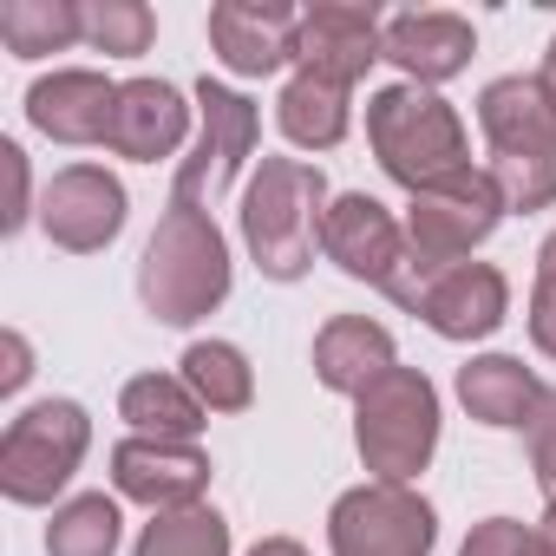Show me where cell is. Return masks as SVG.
Returning a JSON list of instances; mask_svg holds the SVG:
<instances>
[{
	"label": "cell",
	"mask_w": 556,
	"mask_h": 556,
	"mask_svg": "<svg viewBox=\"0 0 556 556\" xmlns=\"http://www.w3.org/2000/svg\"><path fill=\"white\" fill-rule=\"evenodd\" d=\"M229 295V242L210 223V210L164 203L144 255H138V302L164 328H197Z\"/></svg>",
	"instance_id": "6da1fadb"
},
{
	"label": "cell",
	"mask_w": 556,
	"mask_h": 556,
	"mask_svg": "<svg viewBox=\"0 0 556 556\" xmlns=\"http://www.w3.org/2000/svg\"><path fill=\"white\" fill-rule=\"evenodd\" d=\"M328 170L308 157H262L242 190V242L268 282H302L328 223Z\"/></svg>",
	"instance_id": "7a4b0ae2"
},
{
	"label": "cell",
	"mask_w": 556,
	"mask_h": 556,
	"mask_svg": "<svg viewBox=\"0 0 556 556\" xmlns=\"http://www.w3.org/2000/svg\"><path fill=\"white\" fill-rule=\"evenodd\" d=\"M478 125L491 144V177L510 210H549L556 203V112L536 79L510 73L478 92Z\"/></svg>",
	"instance_id": "3957f363"
},
{
	"label": "cell",
	"mask_w": 556,
	"mask_h": 556,
	"mask_svg": "<svg viewBox=\"0 0 556 556\" xmlns=\"http://www.w3.org/2000/svg\"><path fill=\"white\" fill-rule=\"evenodd\" d=\"M367 144H374L380 170H387L393 184H406L413 197H419L426 184H439V177H452V170L471 164V144H465L458 112H452L432 86H413V79L380 86V92L367 99Z\"/></svg>",
	"instance_id": "277c9868"
},
{
	"label": "cell",
	"mask_w": 556,
	"mask_h": 556,
	"mask_svg": "<svg viewBox=\"0 0 556 556\" xmlns=\"http://www.w3.org/2000/svg\"><path fill=\"white\" fill-rule=\"evenodd\" d=\"M354 445L374 484H413L439 452V387L419 367L380 374L354 400Z\"/></svg>",
	"instance_id": "5b68a950"
},
{
	"label": "cell",
	"mask_w": 556,
	"mask_h": 556,
	"mask_svg": "<svg viewBox=\"0 0 556 556\" xmlns=\"http://www.w3.org/2000/svg\"><path fill=\"white\" fill-rule=\"evenodd\" d=\"M86 445H92V419H86L79 400L27 406L8 426V439H0V491H8L14 504H53L73 484Z\"/></svg>",
	"instance_id": "8992f818"
},
{
	"label": "cell",
	"mask_w": 556,
	"mask_h": 556,
	"mask_svg": "<svg viewBox=\"0 0 556 556\" xmlns=\"http://www.w3.org/2000/svg\"><path fill=\"white\" fill-rule=\"evenodd\" d=\"M504 210L510 203H504L497 177L478 170V164H465V170H452V177H439V184H426L413 197V210H406V249H413L419 268L471 262V249L497 229Z\"/></svg>",
	"instance_id": "52a82bcc"
},
{
	"label": "cell",
	"mask_w": 556,
	"mask_h": 556,
	"mask_svg": "<svg viewBox=\"0 0 556 556\" xmlns=\"http://www.w3.org/2000/svg\"><path fill=\"white\" fill-rule=\"evenodd\" d=\"M387 295L406 315H419L432 334H445V341H484L510 315V282H504V268H491V262H452V268L406 262V275Z\"/></svg>",
	"instance_id": "ba28073f"
},
{
	"label": "cell",
	"mask_w": 556,
	"mask_h": 556,
	"mask_svg": "<svg viewBox=\"0 0 556 556\" xmlns=\"http://www.w3.org/2000/svg\"><path fill=\"white\" fill-rule=\"evenodd\" d=\"M439 517L413 484H354L328 510L334 556H432Z\"/></svg>",
	"instance_id": "9c48e42d"
},
{
	"label": "cell",
	"mask_w": 556,
	"mask_h": 556,
	"mask_svg": "<svg viewBox=\"0 0 556 556\" xmlns=\"http://www.w3.org/2000/svg\"><path fill=\"white\" fill-rule=\"evenodd\" d=\"M197 105H203V138H197V151L177 164L170 203L210 210V203L229 190V177L249 164V151H255V138H262V112H255L242 92L216 86V79H203V86H197Z\"/></svg>",
	"instance_id": "30bf717a"
},
{
	"label": "cell",
	"mask_w": 556,
	"mask_h": 556,
	"mask_svg": "<svg viewBox=\"0 0 556 556\" xmlns=\"http://www.w3.org/2000/svg\"><path fill=\"white\" fill-rule=\"evenodd\" d=\"M321 255H328L341 275H354V282L380 289V295L400 282L406 262H413V249H406V223H393V210H387L380 197H367V190H348V197L328 203Z\"/></svg>",
	"instance_id": "8fae6325"
},
{
	"label": "cell",
	"mask_w": 556,
	"mask_h": 556,
	"mask_svg": "<svg viewBox=\"0 0 556 556\" xmlns=\"http://www.w3.org/2000/svg\"><path fill=\"white\" fill-rule=\"evenodd\" d=\"M40 229H47V242L73 249V255H99L125 229V184L105 164L53 170V184L40 190Z\"/></svg>",
	"instance_id": "7c38bea8"
},
{
	"label": "cell",
	"mask_w": 556,
	"mask_h": 556,
	"mask_svg": "<svg viewBox=\"0 0 556 556\" xmlns=\"http://www.w3.org/2000/svg\"><path fill=\"white\" fill-rule=\"evenodd\" d=\"M112 484H118V497L144 504L151 517L184 510V504H203V491H210V452L197 439H144V432H131L125 445H112Z\"/></svg>",
	"instance_id": "4fadbf2b"
},
{
	"label": "cell",
	"mask_w": 556,
	"mask_h": 556,
	"mask_svg": "<svg viewBox=\"0 0 556 556\" xmlns=\"http://www.w3.org/2000/svg\"><path fill=\"white\" fill-rule=\"evenodd\" d=\"M302 47V14L282 0H216L210 8V53L236 79H268L282 73Z\"/></svg>",
	"instance_id": "5bb4252c"
},
{
	"label": "cell",
	"mask_w": 556,
	"mask_h": 556,
	"mask_svg": "<svg viewBox=\"0 0 556 556\" xmlns=\"http://www.w3.org/2000/svg\"><path fill=\"white\" fill-rule=\"evenodd\" d=\"M374 60H387V21H380V8H354V0H321V8H308V14H302L295 66L361 86Z\"/></svg>",
	"instance_id": "9a60e30c"
},
{
	"label": "cell",
	"mask_w": 556,
	"mask_h": 556,
	"mask_svg": "<svg viewBox=\"0 0 556 556\" xmlns=\"http://www.w3.org/2000/svg\"><path fill=\"white\" fill-rule=\"evenodd\" d=\"M112 105H118V86H112L105 73H86V66L47 73V79H34V92H27V118H34V131H47L53 144H105Z\"/></svg>",
	"instance_id": "2e32d148"
},
{
	"label": "cell",
	"mask_w": 556,
	"mask_h": 556,
	"mask_svg": "<svg viewBox=\"0 0 556 556\" xmlns=\"http://www.w3.org/2000/svg\"><path fill=\"white\" fill-rule=\"evenodd\" d=\"M184 131H190V105L170 79H125L118 105H112L105 151H118L131 164H157L184 144Z\"/></svg>",
	"instance_id": "e0dca14e"
},
{
	"label": "cell",
	"mask_w": 556,
	"mask_h": 556,
	"mask_svg": "<svg viewBox=\"0 0 556 556\" xmlns=\"http://www.w3.org/2000/svg\"><path fill=\"white\" fill-rule=\"evenodd\" d=\"M471 53H478V34H471L465 14L426 8V14H393V21H387V60H393L413 86H445V79H458V73L471 66Z\"/></svg>",
	"instance_id": "ac0fdd59"
},
{
	"label": "cell",
	"mask_w": 556,
	"mask_h": 556,
	"mask_svg": "<svg viewBox=\"0 0 556 556\" xmlns=\"http://www.w3.org/2000/svg\"><path fill=\"white\" fill-rule=\"evenodd\" d=\"M543 380L517 361V354H478L458 367V400L478 426H497V432H530L536 406H543Z\"/></svg>",
	"instance_id": "d6986e66"
},
{
	"label": "cell",
	"mask_w": 556,
	"mask_h": 556,
	"mask_svg": "<svg viewBox=\"0 0 556 556\" xmlns=\"http://www.w3.org/2000/svg\"><path fill=\"white\" fill-rule=\"evenodd\" d=\"M393 367H400L393 334H387L380 321H367V315H334V321L315 334V374H321L328 393L361 400V393H367L380 374H393Z\"/></svg>",
	"instance_id": "ffe728a7"
},
{
	"label": "cell",
	"mask_w": 556,
	"mask_h": 556,
	"mask_svg": "<svg viewBox=\"0 0 556 556\" xmlns=\"http://www.w3.org/2000/svg\"><path fill=\"white\" fill-rule=\"evenodd\" d=\"M348 118H354V86L328 79V73H308V66H295V79L275 99V125L302 151H334L348 138Z\"/></svg>",
	"instance_id": "44dd1931"
},
{
	"label": "cell",
	"mask_w": 556,
	"mask_h": 556,
	"mask_svg": "<svg viewBox=\"0 0 556 556\" xmlns=\"http://www.w3.org/2000/svg\"><path fill=\"white\" fill-rule=\"evenodd\" d=\"M118 419L144 439H197L210 406L184 387V374H138L118 393Z\"/></svg>",
	"instance_id": "7402d4cb"
},
{
	"label": "cell",
	"mask_w": 556,
	"mask_h": 556,
	"mask_svg": "<svg viewBox=\"0 0 556 556\" xmlns=\"http://www.w3.org/2000/svg\"><path fill=\"white\" fill-rule=\"evenodd\" d=\"M73 40H86L79 0H8L0 8V47L14 60H47V53H66Z\"/></svg>",
	"instance_id": "603a6c76"
},
{
	"label": "cell",
	"mask_w": 556,
	"mask_h": 556,
	"mask_svg": "<svg viewBox=\"0 0 556 556\" xmlns=\"http://www.w3.org/2000/svg\"><path fill=\"white\" fill-rule=\"evenodd\" d=\"M177 367H184V387H190L210 413H242V406L255 400V374H249L242 348H229V341H190Z\"/></svg>",
	"instance_id": "cb8c5ba5"
},
{
	"label": "cell",
	"mask_w": 556,
	"mask_h": 556,
	"mask_svg": "<svg viewBox=\"0 0 556 556\" xmlns=\"http://www.w3.org/2000/svg\"><path fill=\"white\" fill-rule=\"evenodd\" d=\"M118 504L105 491H86V497H66L47 523V556H112L118 549Z\"/></svg>",
	"instance_id": "d4e9b609"
},
{
	"label": "cell",
	"mask_w": 556,
	"mask_h": 556,
	"mask_svg": "<svg viewBox=\"0 0 556 556\" xmlns=\"http://www.w3.org/2000/svg\"><path fill=\"white\" fill-rule=\"evenodd\" d=\"M131 556H229V523L210 504H184V510H157L138 536Z\"/></svg>",
	"instance_id": "484cf974"
},
{
	"label": "cell",
	"mask_w": 556,
	"mask_h": 556,
	"mask_svg": "<svg viewBox=\"0 0 556 556\" xmlns=\"http://www.w3.org/2000/svg\"><path fill=\"white\" fill-rule=\"evenodd\" d=\"M79 21H86V47L112 60H138L157 40V14L144 0H79Z\"/></svg>",
	"instance_id": "4316f807"
},
{
	"label": "cell",
	"mask_w": 556,
	"mask_h": 556,
	"mask_svg": "<svg viewBox=\"0 0 556 556\" xmlns=\"http://www.w3.org/2000/svg\"><path fill=\"white\" fill-rule=\"evenodd\" d=\"M458 556H556V543H549L543 530L517 523V517H484V523L465 536Z\"/></svg>",
	"instance_id": "83f0119b"
},
{
	"label": "cell",
	"mask_w": 556,
	"mask_h": 556,
	"mask_svg": "<svg viewBox=\"0 0 556 556\" xmlns=\"http://www.w3.org/2000/svg\"><path fill=\"white\" fill-rule=\"evenodd\" d=\"M530 341L543 361H556V229L536 249V289H530Z\"/></svg>",
	"instance_id": "f1b7e54d"
},
{
	"label": "cell",
	"mask_w": 556,
	"mask_h": 556,
	"mask_svg": "<svg viewBox=\"0 0 556 556\" xmlns=\"http://www.w3.org/2000/svg\"><path fill=\"white\" fill-rule=\"evenodd\" d=\"M530 471H536V484H543V497L556 504V387L543 393V406H536V419H530Z\"/></svg>",
	"instance_id": "f546056e"
},
{
	"label": "cell",
	"mask_w": 556,
	"mask_h": 556,
	"mask_svg": "<svg viewBox=\"0 0 556 556\" xmlns=\"http://www.w3.org/2000/svg\"><path fill=\"white\" fill-rule=\"evenodd\" d=\"M0 177H8L0 229H21V223H27V151H21V144H0Z\"/></svg>",
	"instance_id": "4dcf8cb0"
},
{
	"label": "cell",
	"mask_w": 556,
	"mask_h": 556,
	"mask_svg": "<svg viewBox=\"0 0 556 556\" xmlns=\"http://www.w3.org/2000/svg\"><path fill=\"white\" fill-rule=\"evenodd\" d=\"M0 348H8V367H0V393H21V387H27V374H34L27 334H14V328H8V341H0Z\"/></svg>",
	"instance_id": "1f68e13d"
},
{
	"label": "cell",
	"mask_w": 556,
	"mask_h": 556,
	"mask_svg": "<svg viewBox=\"0 0 556 556\" xmlns=\"http://www.w3.org/2000/svg\"><path fill=\"white\" fill-rule=\"evenodd\" d=\"M249 556H308V549H302L295 536H262V543H255Z\"/></svg>",
	"instance_id": "d6a6232c"
},
{
	"label": "cell",
	"mask_w": 556,
	"mask_h": 556,
	"mask_svg": "<svg viewBox=\"0 0 556 556\" xmlns=\"http://www.w3.org/2000/svg\"><path fill=\"white\" fill-rule=\"evenodd\" d=\"M536 86H543V99H549V112H556V40H549V53H543V73H536Z\"/></svg>",
	"instance_id": "836d02e7"
},
{
	"label": "cell",
	"mask_w": 556,
	"mask_h": 556,
	"mask_svg": "<svg viewBox=\"0 0 556 556\" xmlns=\"http://www.w3.org/2000/svg\"><path fill=\"white\" fill-rule=\"evenodd\" d=\"M536 530H543V536L556 543V504H543V523H536Z\"/></svg>",
	"instance_id": "e575fe53"
}]
</instances>
